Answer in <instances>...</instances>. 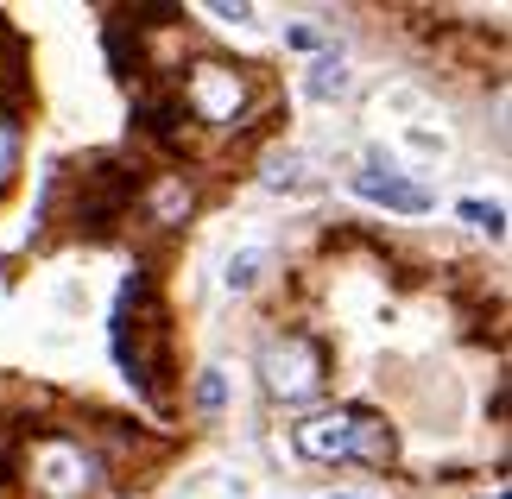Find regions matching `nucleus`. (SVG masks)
Instances as JSON below:
<instances>
[{
    "label": "nucleus",
    "mask_w": 512,
    "mask_h": 499,
    "mask_svg": "<svg viewBox=\"0 0 512 499\" xmlns=\"http://www.w3.org/2000/svg\"><path fill=\"white\" fill-rule=\"evenodd\" d=\"M291 449L304 462H367V468H392L399 462V436L386 417H373L361 405H336V411H310L291 424Z\"/></svg>",
    "instance_id": "obj_1"
},
{
    "label": "nucleus",
    "mask_w": 512,
    "mask_h": 499,
    "mask_svg": "<svg viewBox=\"0 0 512 499\" xmlns=\"http://www.w3.org/2000/svg\"><path fill=\"white\" fill-rule=\"evenodd\" d=\"M95 455L76 443V436H38L26 449V481L45 499H89L95 493Z\"/></svg>",
    "instance_id": "obj_2"
},
{
    "label": "nucleus",
    "mask_w": 512,
    "mask_h": 499,
    "mask_svg": "<svg viewBox=\"0 0 512 499\" xmlns=\"http://www.w3.org/2000/svg\"><path fill=\"white\" fill-rule=\"evenodd\" d=\"M260 379H266L272 398H285V405H304V398L323 392L329 354L310 342V335H279V342L260 348Z\"/></svg>",
    "instance_id": "obj_3"
},
{
    "label": "nucleus",
    "mask_w": 512,
    "mask_h": 499,
    "mask_svg": "<svg viewBox=\"0 0 512 499\" xmlns=\"http://www.w3.org/2000/svg\"><path fill=\"white\" fill-rule=\"evenodd\" d=\"M184 102L196 121H209V127H234L241 121V108H247V76L234 70V64H196L190 70V83H184Z\"/></svg>",
    "instance_id": "obj_4"
},
{
    "label": "nucleus",
    "mask_w": 512,
    "mask_h": 499,
    "mask_svg": "<svg viewBox=\"0 0 512 499\" xmlns=\"http://www.w3.org/2000/svg\"><path fill=\"white\" fill-rule=\"evenodd\" d=\"M26 95H32V76H26V45H19V32L7 26V19H0V121L26 108Z\"/></svg>",
    "instance_id": "obj_5"
},
{
    "label": "nucleus",
    "mask_w": 512,
    "mask_h": 499,
    "mask_svg": "<svg viewBox=\"0 0 512 499\" xmlns=\"http://www.w3.org/2000/svg\"><path fill=\"white\" fill-rule=\"evenodd\" d=\"M354 190H361V196H373V203H386V209H405V215H424L430 209V196L418 190V184H405V177H380V171H354Z\"/></svg>",
    "instance_id": "obj_6"
},
{
    "label": "nucleus",
    "mask_w": 512,
    "mask_h": 499,
    "mask_svg": "<svg viewBox=\"0 0 512 499\" xmlns=\"http://www.w3.org/2000/svg\"><path fill=\"white\" fill-rule=\"evenodd\" d=\"M342 89H348V64H342L336 51L317 57V64H310V95H323V102H329V95H342Z\"/></svg>",
    "instance_id": "obj_7"
},
{
    "label": "nucleus",
    "mask_w": 512,
    "mask_h": 499,
    "mask_svg": "<svg viewBox=\"0 0 512 499\" xmlns=\"http://www.w3.org/2000/svg\"><path fill=\"white\" fill-rule=\"evenodd\" d=\"M266 266V247H247V253H234L228 259V291H253V278H260Z\"/></svg>",
    "instance_id": "obj_8"
},
{
    "label": "nucleus",
    "mask_w": 512,
    "mask_h": 499,
    "mask_svg": "<svg viewBox=\"0 0 512 499\" xmlns=\"http://www.w3.org/2000/svg\"><path fill=\"white\" fill-rule=\"evenodd\" d=\"M140 114H146V133H159V139L177 133V108H171V102H146Z\"/></svg>",
    "instance_id": "obj_9"
},
{
    "label": "nucleus",
    "mask_w": 512,
    "mask_h": 499,
    "mask_svg": "<svg viewBox=\"0 0 512 499\" xmlns=\"http://www.w3.org/2000/svg\"><path fill=\"white\" fill-rule=\"evenodd\" d=\"M462 222H475V228H487V234H500V228H506V215H500V203H462Z\"/></svg>",
    "instance_id": "obj_10"
},
{
    "label": "nucleus",
    "mask_w": 512,
    "mask_h": 499,
    "mask_svg": "<svg viewBox=\"0 0 512 499\" xmlns=\"http://www.w3.org/2000/svg\"><path fill=\"white\" fill-rule=\"evenodd\" d=\"M222 398H228V386H222V373H203V379H196V405H203V411H222Z\"/></svg>",
    "instance_id": "obj_11"
},
{
    "label": "nucleus",
    "mask_w": 512,
    "mask_h": 499,
    "mask_svg": "<svg viewBox=\"0 0 512 499\" xmlns=\"http://www.w3.org/2000/svg\"><path fill=\"white\" fill-rule=\"evenodd\" d=\"M13 165H19V133H13V121H0V184L13 177Z\"/></svg>",
    "instance_id": "obj_12"
},
{
    "label": "nucleus",
    "mask_w": 512,
    "mask_h": 499,
    "mask_svg": "<svg viewBox=\"0 0 512 499\" xmlns=\"http://www.w3.org/2000/svg\"><path fill=\"white\" fill-rule=\"evenodd\" d=\"M336 499H367V493H336Z\"/></svg>",
    "instance_id": "obj_13"
}]
</instances>
